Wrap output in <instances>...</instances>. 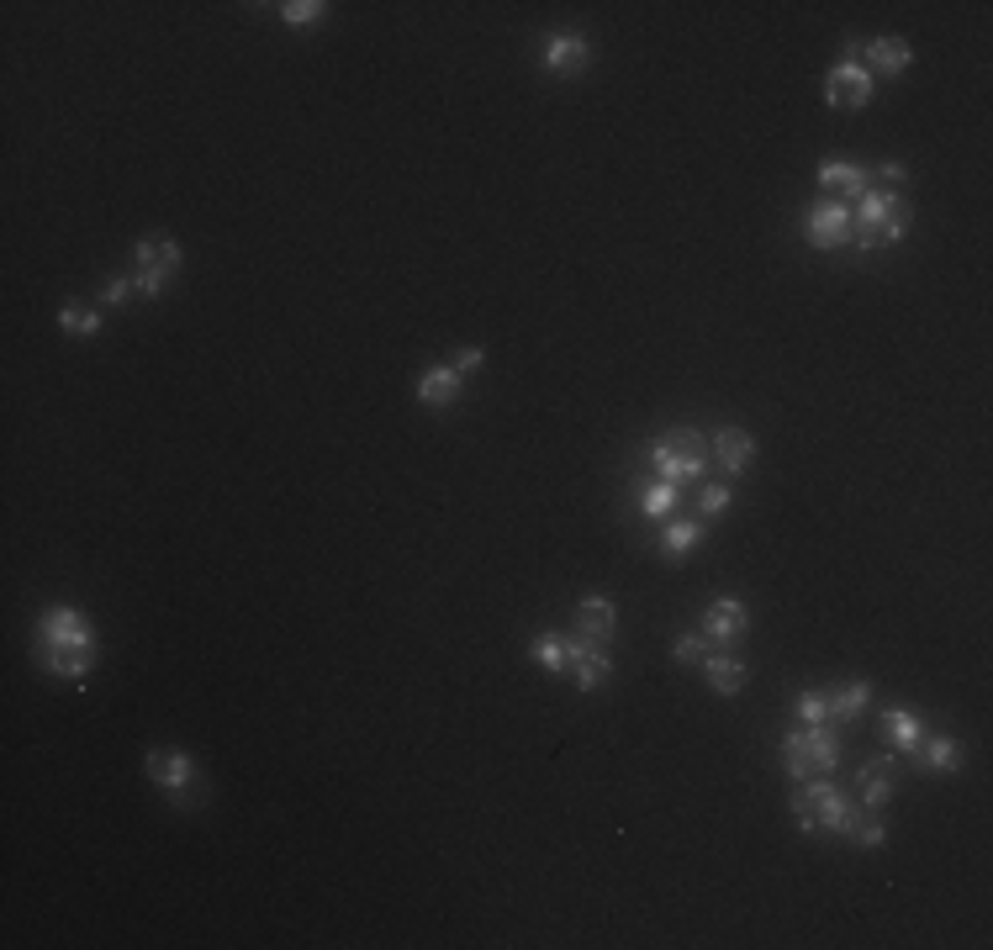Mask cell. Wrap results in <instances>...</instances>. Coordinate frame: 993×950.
<instances>
[{"mask_svg":"<svg viewBox=\"0 0 993 950\" xmlns=\"http://www.w3.org/2000/svg\"><path fill=\"white\" fill-rule=\"evenodd\" d=\"M851 798L841 792V787H830V782H814L809 777V787H799L793 792V819H799V830H830V834H846L851 824Z\"/></svg>","mask_w":993,"mask_h":950,"instance_id":"cell-5","label":"cell"},{"mask_svg":"<svg viewBox=\"0 0 993 950\" xmlns=\"http://www.w3.org/2000/svg\"><path fill=\"white\" fill-rule=\"evenodd\" d=\"M539 64L550 74H582L592 64V48H587L582 32H556L550 43L539 48Z\"/></svg>","mask_w":993,"mask_h":950,"instance_id":"cell-11","label":"cell"},{"mask_svg":"<svg viewBox=\"0 0 993 950\" xmlns=\"http://www.w3.org/2000/svg\"><path fill=\"white\" fill-rule=\"evenodd\" d=\"M418 402L423 407H455L461 402V376H455L450 365L423 370V376H418Z\"/></svg>","mask_w":993,"mask_h":950,"instance_id":"cell-19","label":"cell"},{"mask_svg":"<svg viewBox=\"0 0 993 950\" xmlns=\"http://www.w3.org/2000/svg\"><path fill=\"white\" fill-rule=\"evenodd\" d=\"M698 507H703V518H719V513L729 507V486H703Z\"/></svg>","mask_w":993,"mask_h":950,"instance_id":"cell-32","label":"cell"},{"mask_svg":"<svg viewBox=\"0 0 993 950\" xmlns=\"http://www.w3.org/2000/svg\"><path fill=\"white\" fill-rule=\"evenodd\" d=\"M165 285H170V275H154V270H138V275H133V291H138V296H159Z\"/></svg>","mask_w":993,"mask_h":950,"instance_id":"cell-34","label":"cell"},{"mask_svg":"<svg viewBox=\"0 0 993 950\" xmlns=\"http://www.w3.org/2000/svg\"><path fill=\"white\" fill-rule=\"evenodd\" d=\"M59 328L74 332V338H96V332H101V312L85 307V302H64V307H59Z\"/></svg>","mask_w":993,"mask_h":950,"instance_id":"cell-25","label":"cell"},{"mask_svg":"<svg viewBox=\"0 0 993 950\" xmlns=\"http://www.w3.org/2000/svg\"><path fill=\"white\" fill-rule=\"evenodd\" d=\"M746 629H751V613H746L740 597H714V602H708V613H703V640L735 644Z\"/></svg>","mask_w":993,"mask_h":950,"instance_id":"cell-9","label":"cell"},{"mask_svg":"<svg viewBox=\"0 0 993 950\" xmlns=\"http://www.w3.org/2000/svg\"><path fill=\"white\" fill-rule=\"evenodd\" d=\"M651 465H655L661 481L682 486V481L703 475V465H708V444H703L698 428H672L666 439H655L651 444Z\"/></svg>","mask_w":993,"mask_h":950,"instance_id":"cell-4","label":"cell"},{"mask_svg":"<svg viewBox=\"0 0 993 950\" xmlns=\"http://www.w3.org/2000/svg\"><path fill=\"white\" fill-rule=\"evenodd\" d=\"M799 724H830L824 692H803V697H799Z\"/></svg>","mask_w":993,"mask_h":950,"instance_id":"cell-30","label":"cell"},{"mask_svg":"<svg viewBox=\"0 0 993 950\" xmlns=\"http://www.w3.org/2000/svg\"><path fill=\"white\" fill-rule=\"evenodd\" d=\"M529 655L539 665H545V671H566V655H571V640H566V634H539V640L529 644Z\"/></svg>","mask_w":993,"mask_h":950,"instance_id":"cell-26","label":"cell"},{"mask_svg":"<svg viewBox=\"0 0 993 950\" xmlns=\"http://www.w3.org/2000/svg\"><path fill=\"white\" fill-rule=\"evenodd\" d=\"M877 91V80L856 59H846V64H835V70L824 74V101L835 106V112H862L867 101H873Z\"/></svg>","mask_w":993,"mask_h":950,"instance_id":"cell-7","label":"cell"},{"mask_svg":"<svg viewBox=\"0 0 993 950\" xmlns=\"http://www.w3.org/2000/svg\"><path fill=\"white\" fill-rule=\"evenodd\" d=\"M867 180H873V175L862 165H851V159H824L820 165V186L830 190V201H835V196H867Z\"/></svg>","mask_w":993,"mask_h":950,"instance_id":"cell-17","label":"cell"},{"mask_svg":"<svg viewBox=\"0 0 993 950\" xmlns=\"http://www.w3.org/2000/svg\"><path fill=\"white\" fill-rule=\"evenodd\" d=\"M133 260H138V270H154V275H175L180 270V243L175 238H138L133 243Z\"/></svg>","mask_w":993,"mask_h":950,"instance_id":"cell-18","label":"cell"},{"mask_svg":"<svg viewBox=\"0 0 993 950\" xmlns=\"http://www.w3.org/2000/svg\"><path fill=\"white\" fill-rule=\"evenodd\" d=\"M672 655H677L682 665H703V655H708V640H703V634H682V640L672 644Z\"/></svg>","mask_w":993,"mask_h":950,"instance_id":"cell-29","label":"cell"},{"mask_svg":"<svg viewBox=\"0 0 993 950\" xmlns=\"http://www.w3.org/2000/svg\"><path fill=\"white\" fill-rule=\"evenodd\" d=\"M703 676H708V687L719 692V697H735V692L746 687V676H751V671H746L740 655H719V650H708V655H703Z\"/></svg>","mask_w":993,"mask_h":950,"instance_id":"cell-16","label":"cell"},{"mask_svg":"<svg viewBox=\"0 0 993 950\" xmlns=\"http://www.w3.org/2000/svg\"><path fill=\"white\" fill-rule=\"evenodd\" d=\"M835 760H841V739L830 735L824 724H799V729L782 735V766H788V777H799V782L830 771Z\"/></svg>","mask_w":993,"mask_h":950,"instance_id":"cell-3","label":"cell"},{"mask_svg":"<svg viewBox=\"0 0 993 950\" xmlns=\"http://www.w3.org/2000/svg\"><path fill=\"white\" fill-rule=\"evenodd\" d=\"M867 703H873V682H841L835 692H824V708H830V718H841V724L862 718Z\"/></svg>","mask_w":993,"mask_h":950,"instance_id":"cell-20","label":"cell"},{"mask_svg":"<svg viewBox=\"0 0 993 950\" xmlns=\"http://www.w3.org/2000/svg\"><path fill=\"white\" fill-rule=\"evenodd\" d=\"M803 238H809L814 249H841V243H851V207L846 201L809 207V212H803Z\"/></svg>","mask_w":993,"mask_h":950,"instance_id":"cell-8","label":"cell"},{"mask_svg":"<svg viewBox=\"0 0 993 950\" xmlns=\"http://www.w3.org/2000/svg\"><path fill=\"white\" fill-rule=\"evenodd\" d=\"M846 840H851V845H856V851H877V845L888 840V824L877 819V808H867V813H851Z\"/></svg>","mask_w":993,"mask_h":950,"instance_id":"cell-23","label":"cell"},{"mask_svg":"<svg viewBox=\"0 0 993 950\" xmlns=\"http://www.w3.org/2000/svg\"><path fill=\"white\" fill-rule=\"evenodd\" d=\"M144 771L148 782L159 792H170L180 808H191V787H196V760L186 750H148L144 756Z\"/></svg>","mask_w":993,"mask_h":950,"instance_id":"cell-6","label":"cell"},{"mask_svg":"<svg viewBox=\"0 0 993 950\" xmlns=\"http://www.w3.org/2000/svg\"><path fill=\"white\" fill-rule=\"evenodd\" d=\"M883 735L894 739V750H915V756H920L925 724L909 708H883Z\"/></svg>","mask_w":993,"mask_h":950,"instance_id":"cell-21","label":"cell"},{"mask_svg":"<svg viewBox=\"0 0 993 950\" xmlns=\"http://www.w3.org/2000/svg\"><path fill=\"white\" fill-rule=\"evenodd\" d=\"M613 629H619V613H613L608 597H582V602H577V634H582V640L608 644Z\"/></svg>","mask_w":993,"mask_h":950,"instance_id":"cell-14","label":"cell"},{"mask_svg":"<svg viewBox=\"0 0 993 950\" xmlns=\"http://www.w3.org/2000/svg\"><path fill=\"white\" fill-rule=\"evenodd\" d=\"M566 665H571V676H577V687L582 692H598L608 682V671H613L603 644L582 640V634H571V655H566Z\"/></svg>","mask_w":993,"mask_h":950,"instance_id":"cell-10","label":"cell"},{"mask_svg":"<svg viewBox=\"0 0 993 950\" xmlns=\"http://www.w3.org/2000/svg\"><path fill=\"white\" fill-rule=\"evenodd\" d=\"M909 222H915V207L904 190H867L862 207L851 212V243L856 249H888L909 233Z\"/></svg>","mask_w":993,"mask_h":950,"instance_id":"cell-2","label":"cell"},{"mask_svg":"<svg viewBox=\"0 0 993 950\" xmlns=\"http://www.w3.org/2000/svg\"><path fill=\"white\" fill-rule=\"evenodd\" d=\"M920 756H925V771H936V777H951V771L962 766V745H957V739H946V735H925Z\"/></svg>","mask_w":993,"mask_h":950,"instance_id":"cell-22","label":"cell"},{"mask_svg":"<svg viewBox=\"0 0 993 950\" xmlns=\"http://www.w3.org/2000/svg\"><path fill=\"white\" fill-rule=\"evenodd\" d=\"M883 180H888V186H883V190H894L898 180H904V165H898V159H894V165H883Z\"/></svg>","mask_w":993,"mask_h":950,"instance_id":"cell-35","label":"cell"},{"mask_svg":"<svg viewBox=\"0 0 993 950\" xmlns=\"http://www.w3.org/2000/svg\"><path fill=\"white\" fill-rule=\"evenodd\" d=\"M703 539V522L693 518H666V534H661V549H666V560H677V555H687V549Z\"/></svg>","mask_w":993,"mask_h":950,"instance_id":"cell-24","label":"cell"},{"mask_svg":"<svg viewBox=\"0 0 993 950\" xmlns=\"http://www.w3.org/2000/svg\"><path fill=\"white\" fill-rule=\"evenodd\" d=\"M323 11H328L323 0H286V6H281V22H286V27H307V22H317Z\"/></svg>","mask_w":993,"mask_h":950,"instance_id":"cell-28","label":"cell"},{"mask_svg":"<svg viewBox=\"0 0 993 950\" xmlns=\"http://www.w3.org/2000/svg\"><path fill=\"white\" fill-rule=\"evenodd\" d=\"M38 661L49 676L64 682H85L96 665V629L80 608H49L38 618Z\"/></svg>","mask_w":993,"mask_h":950,"instance_id":"cell-1","label":"cell"},{"mask_svg":"<svg viewBox=\"0 0 993 950\" xmlns=\"http://www.w3.org/2000/svg\"><path fill=\"white\" fill-rule=\"evenodd\" d=\"M894 756H873L862 771H856V798H862V808H888V798H894Z\"/></svg>","mask_w":993,"mask_h":950,"instance_id":"cell-12","label":"cell"},{"mask_svg":"<svg viewBox=\"0 0 993 950\" xmlns=\"http://www.w3.org/2000/svg\"><path fill=\"white\" fill-rule=\"evenodd\" d=\"M127 296H138V291H133V275H127V281H106V291H101V307H122V302H127Z\"/></svg>","mask_w":993,"mask_h":950,"instance_id":"cell-33","label":"cell"},{"mask_svg":"<svg viewBox=\"0 0 993 950\" xmlns=\"http://www.w3.org/2000/svg\"><path fill=\"white\" fill-rule=\"evenodd\" d=\"M482 349H476V344H461V349H455V355H450V370H455V376H471V370H482Z\"/></svg>","mask_w":993,"mask_h":950,"instance_id":"cell-31","label":"cell"},{"mask_svg":"<svg viewBox=\"0 0 993 950\" xmlns=\"http://www.w3.org/2000/svg\"><path fill=\"white\" fill-rule=\"evenodd\" d=\"M714 454H719V471L725 475H740L756 460V439L746 428H719L714 433Z\"/></svg>","mask_w":993,"mask_h":950,"instance_id":"cell-15","label":"cell"},{"mask_svg":"<svg viewBox=\"0 0 993 950\" xmlns=\"http://www.w3.org/2000/svg\"><path fill=\"white\" fill-rule=\"evenodd\" d=\"M856 53H862L856 64H862L867 74H904L909 70V59H915L904 38H873V43H862Z\"/></svg>","mask_w":993,"mask_h":950,"instance_id":"cell-13","label":"cell"},{"mask_svg":"<svg viewBox=\"0 0 993 950\" xmlns=\"http://www.w3.org/2000/svg\"><path fill=\"white\" fill-rule=\"evenodd\" d=\"M677 502H682V492L672 486V481H655L651 492L640 497V507H645V518H672V513H677Z\"/></svg>","mask_w":993,"mask_h":950,"instance_id":"cell-27","label":"cell"}]
</instances>
